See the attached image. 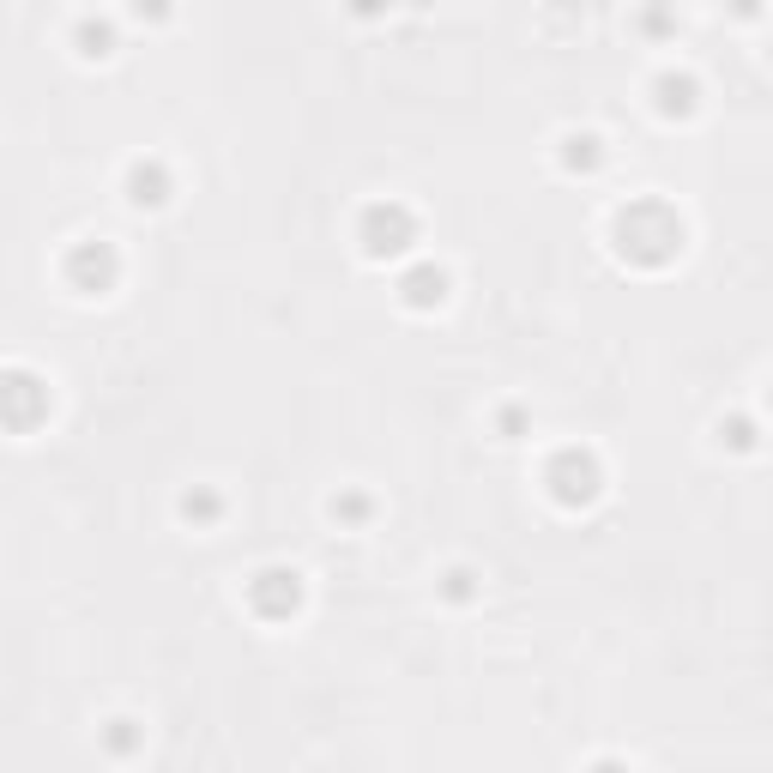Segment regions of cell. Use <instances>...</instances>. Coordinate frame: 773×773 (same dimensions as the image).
Returning a JSON list of instances; mask_svg holds the SVG:
<instances>
[{
  "label": "cell",
  "instance_id": "3957f363",
  "mask_svg": "<svg viewBox=\"0 0 773 773\" xmlns=\"http://www.w3.org/2000/svg\"><path fill=\"white\" fill-rule=\"evenodd\" d=\"M127 182H133V200H139V206H145V200H164V194H158V188H164V170H158V164H133Z\"/></svg>",
  "mask_w": 773,
  "mask_h": 773
},
{
  "label": "cell",
  "instance_id": "7a4b0ae2",
  "mask_svg": "<svg viewBox=\"0 0 773 773\" xmlns=\"http://www.w3.org/2000/svg\"><path fill=\"white\" fill-rule=\"evenodd\" d=\"M254 604H260L266 616L290 610V604H296V574H284V568H266V574L254 580Z\"/></svg>",
  "mask_w": 773,
  "mask_h": 773
},
{
  "label": "cell",
  "instance_id": "277c9868",
  "mask_svg": "<svg viewBox=\"0 0 773 773\" xmlns=\"http://www.w3.org/2000/svg\"><path fill=\"white\" fill-rule=\"evenodd\" d=\"M441 290H447V278H441V272H429V266L405 278V296H411V302H441Z\"/></svg>",
  "mask_w": 773,
  "mask_h": 773
},
{
  "label": "cell",
  "instance_id": "6da1fadb",
  "mask_svg": "<svg viewBox=\"0 0 773 773\" xmlns=\"http://www.w3.org/2000/svg\"><path fill=\"white\" fill-rule=\"evenodd\" d=\"M411 242V218H405V206H369V218H363V248L381 260V254H399Z\"/></svg>",
  "mask_w": 773,
  "mask_h": 773
},
{
  "label": "cell",
  "instance_id": "5b68a950",
  "mask_svg": "<svg viewBox=\"0 0 773 773\" xmlns=\"http://www.w3.org/2000/svg\"><path fill=\"white\" fill-rule=\"evenodd\" d=\"M592 773H629V767H616V761H598V767H592Z\"/></svg>",
  "mask_w": 773,
  "mask_h": 773
}]
</instances>
